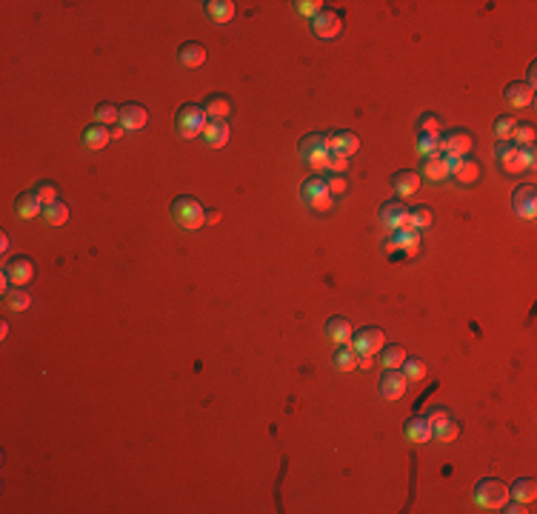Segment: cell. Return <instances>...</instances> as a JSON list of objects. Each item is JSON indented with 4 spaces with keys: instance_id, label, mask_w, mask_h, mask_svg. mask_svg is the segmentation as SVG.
Returning <instances> with one entry per match:
<instances>
[{
    "instance_id": "obj_8",
    "label": "cell",
    "mask_w": 537,
    "mask_h": 514,
    "mask_svg": "<svg viewBox=\"0 0 537 514\" xmlns=\"http://www.w3.org/2000/svg\"><path fill=\"white\" fill-rule=\"evenodd\" d=\"M358 352V357L360 355H371L375 357L380 348L386 346V335H383V329H375V326H369V329H360L355 337H352V343H349Z\"/></svg>"
},
{
    "instance_id": "obj_50",
    "label": "cell",
    "mask_w": 537,
    "mask_h": 514,
    "mask_svg": "<svg viewBox=\"0 0 537 514\" xmlns=\"http://www.w3.org/2000/svg\"><path fill=\"white\" fill-rule=\"evenodd\" d=\"M220 220V215L215 212V209H206V223H218Z\"/></svg>"
},
{
    "instance_id": "obj_49",
    "label": "cell",
    "mask_w": 537,
    "mask_h": 514,
    "mask_svg": "<svg viewBox=\"0 0 537 514\" xmlns=\"http://www.w3.org/2000/svg\"><path fill=\"white\" fill-rule=\"evenodd\" d=\"M109 132H112V140H118V137H121V134H123L126 129H123L121 123H114V126H109Z\"/></svg>"
},
{
    "instance_id": "obj_29",
    "label": "cell",
    "mask_w": 537,
    "mask_h": 514,
    "mask_svg": "<svg viewBox=\"0 0 537 514\" xmlns=\"http://www.w3.org/2000/svg\"><path fill=\"white\" fill-rule=\"evenodd\" d=\"M203 6H206V15L215 23H229L235 17V3H231V0H209Z\"/></svg>"
},
{
    "instance_id": "obj_44",
    "label": "cell",
    "mask_w": 537,
    "mask_h": 514,
    "mask_svg": "<svg viewBox=\"0 0 537 514\" xmlns=\"http://www.w3.org/2000/svg\"><path fill=\"white\" fill-rule=\"evenodd\" d=\"M349 157H340V154H332L329 152V160H326V169H329L332 175H343L346 169H349V163H346Z\"/></svg>"
},
{
    "instance_id": "obj_32",
    "label": "cell",
    "mask_w": 537,
    "mask_h": 514,
    "mask_svg": "<svg viewBox=\"0 0 537 514\" xmlns=\"http://www.w3.org/2000/svg\"><path fill=\"white\" fill-rule=\"evenodd\" d=\"M3 303H6V309L9 312H26L29 309V303H32V297L23 292V289H17V286H12L6 294H3Z\"/></svg>"
},
{
    "instance_id": "obj_23",
    "label": "cell",
    "mask_w": 537,
    "mask_h": 514,
    "mask_svg": "<svg viewBox=\"0 0 537 514\" xmlns=\"http://www.w3.org/2000/svg\"><path fill=\"white\" fill-rule=\"evenodd\" d=\"M15 212L23 220H32V218H37L43 212V203H40V197L35 192H23V195L15 197Z\"/></svg>"
},
{
    "instance_id": "obj_27",
    "label": "cell",
    "mask_w": 537,
    "mask_h": 514,
    "mask_svg": "<svg viewBox=\"0 0 537 514\" xmlns=\"http://www.w3.org/2000/svg\"><path fill=\"white\" fill-rule=\"evenodd\" d=\"M452 177H457L463 186L477 183V180H480V163L472 160V157H460L457 166H455V172H452Z\"/></svg>"
},
{
    "instance_id": "obj_6",
    "label": "cell",
    "mask_w": 537,
    "mask_h": 514,
    "mask_svg": "<svg viewBox=\"0 0 537 514\" xmlns=\"http://www.w3.org/2000/svg\"><path fill=\"white\" fill-rule=\"evenodd\" d=\"M437 146H440V154H457V157H466L472 149H475V137L466 132V129H452L443 137H437Z\"/></svg>"
},
{
    "instance_id": "obj_34",
    "label": "cell",
    "mask_w": 537,
    "mask_h": 514,
    "mask_svg": "<svg viewBox=\"0 0 537 514\" xmlns=\"http://www.w3.org/2000/svg\"><path fill=\"white\" fill-rule=\"evenodd\" d=\"M434 223V215H432V209L429 206H417V209H409V226L417 229V231H423Z\"/></svg>"
},
{
    "instance_id": "obj_7",
    "label": "cell",
    "mask_w": 537,
    "mask_h": 514,
    "mask_svg": "<svg viewBox=\"0 0 537 514\" xmlns=\"http://www.w3.org/2000/svg\"><path fill=\"white\" fill-rule=\"evenodd\" d=\"M343 32V15L335 9H323L317 17H312V35L320 40H335Z\"/></svg>"
},
{
    "instance_id": "obj_41",
    "label": "cell",
    "mask_w": 537,
    "mask_h": 514,
    "mask_svg": "<svg viewBox=\"0 0 537 514\" xmlns=\"http://www.w3.org/2000/svg\"><path fill=\"white\" fill-rule=\"evenodd\" d=\"M35 195L40 197V203H43V206H52V203L58 200V186H55V183H49V180H43V183H37Z\"/></svg>"
},
{
    "instance_id": "obj_48",
    "label": "cell",
    "mask_w": 537,
    "mask_h": 514,
    "mask_svg": "<svg viewBox=\"0 0 537 514\" xmlns=\"http://www.w3.org/2000/svg\"><path fill=\"white\" fill-rule=\"evenodd\" d=\"M503 511H509V514H518V511H526V508H523L520 503H509V500H506V506H503Z\"/></svg>"
},
{
    "instance_id": "obj_20",
    "label": "cell",
    "mask_w": 537,
    "mask_h": 514,
    "mask_svg": "<svg viewBox=\"0 0 537 514\" xmlns=\"http://www.w3.org/2000/svg\"><path fill=\"white\" fill-rule=\"evenodd\" d=\"M177 60H180L183 69H197V66L206 63V49H203L200 43L189 40V43H183L180 49H177Z\"/></svg>"
},
{
    "instance_id": "obj_43",
    "label": "cell",
    "mask_w": 537,
    "mask_h": 514,
    "mask_svg": "<svg viewBox=\"0 0 537 514\" xmlns=\"http://www.w3.org/2000/svg\"><path fill=\"white\" fill-rule=\"evenodd\" d=\"M300 15H306V17H317L323 12V3L320 0H300V3H294Z\"/></svg>"
},
{
    "instance_id": "obj_5",
    "label": "cell",
    "mask_w": 537,
    "mask_h": 514,
    "mask_svg": "<svg viewBox=\"0 0 537 514\" xmlns=\"http://www.w3.org/2000/svg\"><path fill=\"white\" fill-rule=\"evenodd\" d=\"M300 157L309 163L312 169H326L329 149H326V134H306L300 140Z\"/></svg>"
},
{
    "instance_id": "obj_14",
    "label": "cell",
    "mask_w": 537,
    "mask_h": 514,
    "mask_svg": "<svg viewBox=\"0 0 537 514\" xmlns=\"http://www.w3.org/2000/svg\"><path fill=\"white\" fill-rule=\"evenodd\" d=\"M406 378H403V371L398 369H386L383 375H380V397L383 400H400V397L406 394Z\"/></svg>"
},
{
    "instance_id": "obj_46",
    "label": "cell",
    "mask_w": 537,
    "mask_h": 514,
    "mask_svg": "<svg viewBox=\"0 0 537 514\" xmlns=\"http://www.w3.org/2000/svg\"><path fill=\"white\" fill-rule=\"evenodd\" d=\"M520 157H523V169H534V160H537L534 143H529V146H520Z\"/></svg>"
},
{
    "instance_id": "obj_12",
    "label": "cell",
    "mask_w": 537,
    "mask_h": 514,
    "mask_svg": "<svg viewBox=\"0 0 537 514\" xmlns=\"http://www.w3.org/2000/svg\"><path fill=\"white\" fill-rule=\"evenodd\" d=\"M326 149L340 157H352L360 149V137L355 132H332L326 134Z\"/></svg>"
},
{
    "instance_id": "obj_45",
    "label": "cell",
    "mask_w": 537,
    "mask_h": 514,
    "mask_svg": "<svg viewBox=\"0 0 537 514\" xmlns=\"http://www.w3.org/2000/svg\"><path fill=\"white\" fill-rule=\"evenodd\" d=\"M437 132H440L437 114H423V118H420V134H437Z\"/></svg>"
},
{
    "instance_id": "obj_9",
    "label": "cell",
    "mask_w": 537,
    "mask_h": 514,
    "mask_svg": "<svg viewBox=\"0 0 537 514\" xmlns=\"http://www.w3.org/2000/svg\"><path fill=\"white\" fill-rule=\"evenodd\" d=\"M380 223L389 229V231H403V229H412L409 226V206L403 200H389L380 206Z\"/></svg>"
},
{
    "instance_id": "obj_15",
    "label": "cell",
    "mask_w": 537,
    "mask_h": 514,
    "mask_svg": "<svg viewBox=\"0 0 537 514\" xmlns=\"http://www.w3.org/2000/svg\"><path fill=\"white\" fill-rule=\"evenodd\" d=\"M3 274H6V280H9L12 286L23 289L35 277V266H32L29 257H12V260L6 263V272Z\"/></svg>"
},
{
    "instance_id": "obj_30",
    "label": "cell",
    "mask_w": 537,
    "mask_h": 514,
    "mask_svg": "<svg viewBox=\"0 0 537 514\" xmlns=\"http://www.w3.org/2000/svg\"><path fill=\"white\" fill-rule=\"evenodd\" d=\"M332 366L337 369V371H352L355 366H358V352L349 343H343V346H337L335 348V355H332Z\"/></svg>"
},
{
    "instance_id": "obj_10",
    "label": "cell",
    "mask_w": 537,
    "mask_h": 514,
    "mask_svg": "<svg viewBox=\"0 0 537 514\" xmlns=\"http://www.w3.org/2000/svg\"><path fill=\"white\" fill-rule=\"evenodd\" d=\"M429 420H432V440H437V443H452V440H457L460 426H457V420L446 409H437Z\"/></svg>"
},
{
    "instance_id": "obj_26",
    "label": "cell",
    "mask_w": 537,
    "mask_h": 514,
    "mask_svg": "<svg viewBox=\"0 0 537 514\" xmlns=\"http://www.w3.org/2000/svg\"><path fill=\"white\" fill-rule=\"evenodd\" d=\"M83 146L86 149H103V146H109V140H112V132H109V126H100V123H91V126H86L83 129Z\"/></svg>"
},
{
    "instance_id": "obj_1",
    "label": "cell",
    "mask_w": 537,
    "mask_h": 514,
    "mask_svg": "<svg viewBox=\"0 0 537 514\" xmlns=\"http://www.w3.org/2000/svg\"><path fill=\"white\" fill-rule=\"evenodd\" d=\"M206 123H209V114L203 112V106H197V103H186V106L177 109L175 129H177V134H180L183 140H195V137H200L203 129H206Z\"/></svg>"
},
{
    "instance_id": "obj_19",
    "label": "cell",
    "mask_w": 537,
    "mask_h": 514,
    "mask_svg": "<svg viewBox=\"0 0 537 514\" xmlns=\"http://www.w3.org/2000/svg\"><path fill=\"white\" fill-rule=\"evenodd\" d=\"M531 100H534V91H531L526 83L515 80V83L506 86V103H509L511 109H529Z\"/></svg>"
},
{
    "instance_id": "obj_37",
    "label": "cell",
    "mask_w": 537,
    "mask_h": 514,
    "mask_svg": "<svg viewBox=\"0 0 537 514\" xmlns=\"http://www.w3.org/2000/svg\"><path fill=\"white\" fill-rule=\"evenodd\" d=\"M515 126H518V121L511 118V114H500V118L495 121V126H492L498 143H506V140H511V132H515Z\"/></svg>"
},
{
    "instance_id": "obj_35",
    "label": "cell",
    "mask_w": 537,
    "mask_h": 514,
    "mask_svg": "<svg viewBox=\"0 0 537 514\" xmlns=\"http://www.w3.org/2000/svg\"><path fill=\"white\" fill-rule=\"evenodd\" d=\"M43 218H46V223H52V226H63L69 220V206L63 200H55L52 206H43Z\"/></svg>"
},
{
    "instance_id": "obj_16",
    "label": "cell",
    "mask_w": 537,
    "mask_h": 514,
    "mask_svg": "<svg viewBox=\"0 0 537 514\" xmlns=\"http://www.w3.org/2000/svg\"><path fill=\"white\" fill-rule=\"evenodd\" d=\"M495 157L500 160V166L509 172V175H520L523 172V157H520V146L506 140V143H498L495 146Z\"/></svg>"
},
{
    "instance_id": "obj_47",
    "label": "cell",
    "mask_w": 537,
    "mask_h": 514,
    "mask_svg": "<svg viewBox=\"0 0 537 514\" xmlns=\"http://www.w3.org/2000/svg\"><path fill=\"white\" fill-rule=\"evenodd\" d=\"M534 75H537V66L531 63V66H529V75H526V86H529L531 91H534V83H537V78H534Z\"/></svg>"
},
{
    "instance_id": "obj_24",
    "label": "cell",
    "mask_w": 537,
    "mask_h": 514,
    "mask_svg": "<svg viewBox=\"0 0 537 514\" xmlns=\"http://www.w3.org/2000/svg\"><path fill=\"white\" fill-rule=\"evenodd\" d=\"M509 497L515 500V503H520V506L534 503V497H537V483H534L531 477L515 480V483H511V488H509Z\"/></svg>"
},
{
    "instance_id": "obj_52",
    "label": "cell",
    "mask_w": 537,
    "mask_h": 514,
    "mask_svg": "<svg viewBox=\"0 0 537 514\" xmlns=\"http://www.w3.org/2000/svg\"><path fill=\"white\" fill-rule=\"evenodd\" d=\"M9 335V323L3 320V323H0V337H6Z\"/></svg>"
},
{
    "instance_id": "obj_21",
    "label": "cell",
    "mask_w": 537,
    "mask_h": 514,
    "mask_svg": "<svg viewBox=\"0 0 537 514\" xmlns=\"http://www.w3.org/2000/svg\"><path fill=\"white\" fill-rule=\"evenodd\" d=\"M326 337H329L335 346L352 343V323H349L346 317H329V323H326Z\"/></svg>"
},
{
    "instance_id": "obj_51",
    "label": "cell",
    "mask_w": 537,
    "mask_h": 514,
    "mask_svg": "<svg viewBox=\"0 0 537 514\" xmlns=\"http://www.w3.org/2000/svg\"><path fill=\"white\" fill-rule=\"evenodd\" d=\"M0 251H3V254H9V235H3V238H0Z\"/></svg>"
},
{
    "instance_id": "obj_25",
    "label": "cell",
    "mask_w": 537,
    "mask_h": 514,
    "mask_svg": "<svg viewBox=\"0 0 537 514\" xmlns=\"http://www.w3.org/2000/svg\"><path fill=\"white\" fill-rule=\"evenodd\" d=\"M203 140L212 149H223L229 143V123L226 121H209L203 129Z\"/></svg>"
},
{
    "instance_id": "obj_11",
    "label": "cell",
    "mask_w": 537,
    "mask_h": 514,
    "mask_svg": "<svg viewBox=\"0 0 537 514\" xmlns=\"http://www.w3.org/2000/svg\"><path fill=\"white\" fill-rule=\"evenodd\" d=\"M386 251H403L406 257H414L420 251V231L417 229L391 231V238L386 240Z\"/></svg>"
},
{
    "instance_id": "obj_33",
    "label": "cell",
    "mask_w": 537,
    "mask_h": 514,
    "mask_svg": "<svg viewBox=\"0 0 537 514\" xmlns=\"http://www.w3.org/2000/svg\"><path fill=\"white\" fill-rule=\"evenodd\" d=\"M378 355H380L383 369H400V366H403V360H406L403 346H383Z\"/></svg>"
},
{
    "instance_id": "obj_18",
    "label": "cell",
    "mask_w": 537,
    "mask_h": 514,
    "mask_svg": "<svg viewBox=\"0 0 537 514\" xmlns=\"http://www.w3.org/2000/svg\"><path fill=\"white\" fill-rule=\"evenodd\" d=\"M391 189L398 192L400 197H412V195H417V189H420V175H417V172H412V169L394 172V175H391Z\"/></svg>"
},
{
    "instance_id": "obj_13",
    "label": "cell",
    "mask_w": 537,
    "mask_h": 514,
    "mask_svg": "<svg viewBox=\"0 0 537 514\" xmlns=\"http://www.w3.org/2000/svg\"><path fill=\"white\" fill-rule=\"evenodd\" d=\"M511 206H515V212L518 218H526L531 220L537 215V189L531 183L520 186V189H515V195H511Z\"/></svg>"
},
{
    "instance_id": "obj_42",
    "label": "cell",
    "mask_w": 537,
    "mask_h": 514,
    "mask_svg": "<svg viewBox=\"0 0 537 514\" xmlns=\"http://www.w3.org/2000/svg\"><path fill=\"white\" fill-rule=\"evenodd\" d=\"M323 180H326V186H329L332 197H343V195L349 192V183H346L343 175H329V177H323Z\"/></svg>"
},
{
    "instance_id": "obj_40",
    "label": "cell",
    "mask_w": 537,
    "mask_h": 514,
    "mask_svg": "<svg viewBox=\"0 0 537 514\" xmlns=\"http://www.w3.org/2000/svg\"><path fill=\"white\" fill-rule=\"evenodd\" d=\"M534 126L531 123H518L515 126V132H511V143H518V146H529V143H534Z\"/></svg>"
},
{
    "instance_id": "obj_17",
    "label": "cell",
    "mask_w": 537,
    "mask_h": 514,
    "mask_svg": "<svg viewBox=\"0 0 537 514\" xmlns=\"http://www.w3.org/2000/svg\"><path fill=\"white\" fill-rule=\"evenodd\" d=\"M146 123H149V112L140 103H123L121 106V126L126 132H140V129H146Z\"/></svg>"
},
{
    "instance_id": "obj_36",
    "label": "cell",
    "mask_w": 537,
    "mask_h": 514,
    "mask_svg": "<svg viewBox=\"0 0 537 514\" xmlns=\"http://www.w3.org/2000/svg\"><path fill=\"white\" fill-rule=\"evenodd\" d=\"M400 369H403L406 383H417V380H423V378H426V363L420 360V357H406Z\"/></svg>"
},
{
    "instance_id": "obj_3",
    "label": "cell",
    "mask_w": 537,
    "mask_h": 514,
    "mask_svg": "<svg viewBox=\"0 0 537 514\" xmlns=\"http://www.w3.org/2000/svg\"><path fill=\"white\" fill-rule=\"evenodd\" d=\"M172 218L183 229H203L206 226V209L195 197H175L172 200Z\"/></svg>"
},
{
    "instance_id": "obj_22",
    "label": "cell",
    "mask_w": 537,
    "mask_h": 514,
    "mask_svg": "<svg viewBox=\"0 0 537 514\" xmlns=\"http://www.w3.org/2000/svg\"><path fill=\"white\" fill-rule=\"evenodd\" d=\"M403 434L412 443H429L432 440V420L429 417H412L403 426Z\"/></svg>"
},
{
    "instance_id": "obj_38",
    "label": "cell",
    "mask_w": 537,
    "mask_h": 514,
    "mask_svg": "<svg viewBox=\"0 0 537 514\" xmlns=\"http://www.w3.org/2000/svg\"><path fill=\"white\" fill-rule=\"evenodd\" d=\"M95 123H100V126L121 123V109L112 106V103H98V109H95Z\"/></svg>"
},
{
    "instance_id": "obj_2",
    "label": "cell",
    "mask_w": 537,
    "mask_h": 514,
    "mask_svg": "<svg viewBox=\"0 0 537 514\" xmlns=\"http://www.w3.org/2000/svg\"><path fill=\"white\" fill-rule=\"evenodd\" d=\"M509 500V486L500 483L498 477H486L475 486V503L483 511H500Z\"/></svg>"
},
{
    "instance_id": "obj_39",
    "label": "cell",
    "mask_w": 537,
    "mask_h": 514,
    "mask_svg": "<svg viewBox=\"0 0 537 514\" xmlns=\"http://www.w3.org/2000/svg\"><path fill=\"white\" fill-rule=\"evenodd\" d=\"M437 137H440V134H420V137H417V154L423 157V160L440 152V146H437Z\"/></svg>"
},
{
    "instance_id": "obj_4",
    "label": "cell",
    "mask_w": 537,
    "mask_h": 514,
    "mask_svg": "<svg viewBox=\"0 0 537 514\" xmlns=\"http://www.w3.org/2000/svg\"><path fill=\"white\" fill-rule=\"evenodd\" d=\"M300 197H303V203H306L312 212H329L332 209V192H329V186H326V180L323 177H317V175H312V177H306L303 180V186H300Z\"/></svg>"
},
{
    "instance_id": "obj_31",
    "label": "cell",
    "mask_w": 537,
    "mask_h": 514,
    "mask_svg": "<svg viewBox=\"0 0 537 514\" xmlns=\"http://www.w3.org/2000/svg\"><path fill=\"white\" fill-rule=\"evenodd\" d=\"M426 177L429 180H434V183H440V180H446L449 177V166H446V157H443L440 152L437 154H432V157H426Z\"/></svg>"
},
{
    "instance_id": "obj_28",
    "label": "cell",
    "mask_w": 537,
    "mask_h": 514,
    "mask_svg": "<svg viewBox=\"0 0 537 514\" xmlns=\"http://www.w3.org/2000/svg\"><path fill=\"white\" fill-rule=\"evenodd\" d=\"M203 112H206L212 121H226L229 114H231V103H229L226 95H209L206 103H203Z\"/></svg>"
}]
</instances>
